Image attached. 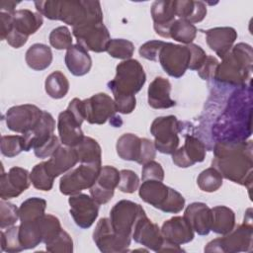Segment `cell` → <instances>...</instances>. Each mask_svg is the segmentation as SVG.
<instances>
[{
    "instance_id": "6da1fadb",
    "label": "cell",
    "mask_w": 253,
    "mask_h": 253,
    "mask_svg": "<svg viewBox=\"0 0 253 253\" xmlns=\"http://www.w3.org/2000/svg\"><path fill=\"white\" fill-rule=\"evenodd\" d=\"M252 89L250 81L228 98L226 108L212 127L216 141H244L251 135Z\"/></svg>"
},
{
    "instance_id": "7a4b0ae2",
    "label": "cell",
    "mask_w": 253,
    "mask_h": 253,
    "mask_svg": "<svg viewBox=\"0 0 253 253\" xmlns=\"http://www.w3.org/2000/svg\"><path fill=\"white\" fill-rule=\"evenodd\" d=\"M211 167L222 178L245 186L250 192L253 173L252 141H215Z\"/></svg>"
},
{
    "instance_id": "3957f363",
    "label": "cell",
    "mask_w": 253,
    "mask_h": 253,
    "mask_svg": "<svg viewBox=\"0 0 253 253\" xmlns=\"http://www.w3.org/2000/svg\"><path fill=\"white\" fill-rule=\"evenodd\" d=\"M37 11L49 20H59L72 28L103 23L99 1L46 0L34 2Z\"/></svg>"
},
{
    "instance_id": "277c9868",
    "label": "cell",
    "mask_w": 253,
    "mask_h": 253,
    "mask_svg": "<svg viewBox=\"0 0 253 253\" xmlns=\"http://www.w3.org/2000/svg\"><path fill=\"white\" fill-rule=\"evenodd\" d=\"M221 59L213 75L215 81L233 87H241L250 81L253 64V51L250 44L239 42L233 45Z\"/></svg>"
},
{
    "instance_id": "5b68a950",
    "label": "cell",
    "mask_w": 253,
    "mask_h": 253,
    "mask_svg": "<svg viewBox=\"0 0 253 253\" xmlns=\"http://www.w3.org/2000/svg\"><path fill=\"white\" fill-rule=\"evenodd\" d=\"M146 81L142 65L136 59H126L116 67V76L108 82V87L114 96H134L140 91Z\"/></svg>"
},
{
    "instance_id": "8992f818",
    "label": "cell",
    "mask_w": 253,
    "mask_h": 253,
    "mask_svg": "<svg viewBox=\"0 0 253 253\" xmlns=\"http://www.w3.org/2000/svg\"><path fill=\"white\" fill-rule=\"evenodd\" d=\"M253 241L252 221H243L242 224L237 225L223 237L215 238L210 241L206 247L205 252H222V253H238L251 252Z\"/></svg>"
},
{
    "instance_id": "52a82bcc",
    "label": "cell",
    "mask_w": 253,
    "mask_h": 253,
    "mask_svg": "<svg viewBox=\"0 0 253 253\" xmlns=\"http://www.w3.org/2000/svg\"><path fill=\"white\" fill-rule=\"evenodd\" d=\"M182 131V123L175 116L158 117L150 126L156 150L163 154H172L179 145L178 133Z\"/></svg>"
},
{
    "instance_id": "ba28073f",
    "label": "cell",
    "mask_w": 253,
    "mask_h": 253,
    "mask_svg": "<svg viewBox=\"0 0 253 253\" xmlns=\"http://www.w3.org/2000/svg\"><path fill=\"white\" fill-rule=\"evenodd\" d=\"M101 167V164L81 163L78 167L66 172L59 181L60 193L72 196L90 189L96 182Z\"/></svg>"
},
{
    "instance_id": "9c48e42d",
    "label": "cell",
    "mask_w": 253,
    "mask_h": 253,
    "mask_svg": "<svg viewBox=\"0 0 253 253\" xmlns=\"http://www.w3.org/2000/svg\"><path fill=\"white\" fill-rule=\"evenodd\" d=\"M158 60L169 76L180 78L189 69L191 50L188 44L182 45L165 42L159 51Z\"/></svg>"
},
{
    "instance_id": "30bf717a",
    "label": "cell",
    "mask_w": 253,
    "mask_h": 253,
    "mask_svg": "<svg viewBox=\"0 0 253 253\" xmlns=\"http://www.w3.org/2000/svg\"><path fill=\"white\" fill-rule=\"evenodd\" d=\"M93 240L103 253H120L128 251L131 238L118 234L113 229L110 218L102 217L95 226Z\"/></svg>"
},
{
    "instance_id": "8fae6325",
    "label": "cell",
    "mask_w": 253,
    "mask_h": 253,
    "mask_svg": "<svg viewBox=\"0 0 253 253\" xmlns=\"http://www.w3.org/2000/svg\"><path fill=\"white\" fill-rule=\"evenodd\" d=\"M143 211H145L137 203L128 200L118 202L110 211V221L113 229L122 236L131 237L134 222Z\"/></svg>"
},
{
    "instance_id": "7c38bea8",
    "label": "cell",
    "mask_w": 253,
    "mask_h": 253,
    "mask_svg": "<svg viewBox=\"0 0 253 253\" xmlns=\"http://www.w3.org/2000/svg\"><path fill=\"white\" fill-rule=\"evenodd\" d=\"M42 111L35 105L13 106L5 114L7 127L15 132L25 134L32 130L41 121Z\"/></svg>"
},
{
    "instance_id": "4fadbf2b",
    "label": "cell",
    "mask_w": 253,
    "mask_h": 253,
    "mask_svg": "<svg viewBox=\"0 0 253 253\" xmlns=\"http://www.w3.org/2000/svg\"><path fill=\"white\" fill-rule=\"evenodd\" d=\"M85 120L92 125H103L116 117L117 107L114 99L106 93H97L83 100Z\"/></svg>"
},
{
    "instance_id": "5bb4252c",
    "label": "cell",
    "mask_w": 253,
    "mask_h": 253,
    "mask_svg": "<svg viewBox=\"0 0 253 253\" xmlns=\"http://www.w3.org/2000/svg\"><path fill=\"white\" fill-rule=\"evenodd\" d=\"M70 214L80 228L86 229L93 225L99 214V204L87 194H75L69 197Z\"/></svg>"
},
{
    "instance_id": "9a60e30c",
    "label": "cell",
    "mask_w": 253,
    "mask_h": 253,
    "mask_svg": "<svg viewBox=\"0 0 253 253\" xmlns=\"http://www.w3.org/2000/svg\"><path fill=\"white\" fill-rule=\"evenodd\" d=\"M72 34L77 40V43L86 50L94 52L106 51L111 40L110 33L103 23L72 28Z\"/></svg>"
},
{
    "instance_id": "2e32d148",
    "label": "cell",
    "mask_w": 253,
    "mask_h": 253,
    "mask_svg": "<svg viewBox=\"0 0 253 253\" xmlns=\"http://www.w3.org/2000/svg\"><path fill=\"white\" fill-rule=\"evenodd\" d=\"M131 237L136 243H139L154 252L160 251L164 241L161 229L147 217L145 211L140 213L136 218L132 228Z\"/></svg>"
},
{
    "instance_id": "e0dca14e",
    "label": "cell",
    "mask_w": 253,
    "mask_h": 253,
    "mask_svg": "<svg viewBox=\"0 0 253 253\" xmlns=\"http://www.w3.org/2000/svg\"><path fill=\"white\" fill-rule=\"evenodd\" d=\"M120 182V171L110 165L102 166L96 182L89 189L90 196L99 204L110 202Z\"/></svg>"
},
{
    "instance_id": "ac0fdd59",
    "label": "cell",
    "mask_w": 253,
    "mask_h": 253,
    "mask_svg": "<svg viewBox=\"0 0 253 253\" xmlns=\"http://www.w3.org/2000/svg\"><path fill=\"white\" fill-rule=\"evenodd\" d=\"M30 172L22 167H12L5 173L2 171L0 178V198L9 200L20 196L31 185Z\"/></svg>"
},
{
    "instance_id": "d6986e66",
    "label": "cell",
    "mask_w": 253,
    "mask_h": 253,
    "mask_svg": "<svg viewBox=\"0 0 253 253\" xmlns=\"http://www.w3.org/2000/svg\"><path fill=\"white\" fill-rule=\"evenodd\" d=\"M206 158V145L197 136L188 134L185 136L183 146L172 153L173 163L180 168H188L196 163L203 162Z\"/></svg>"
},
{
    "instance_id": "ffe728a7",
    "label": "cell",
    "mask_w": 253,
    "mask_h": 253,
    "mask_svg": "<svg viewBox=\"0 0 253 253\" xmlns=\"http://www.w3.org/2000/svg\"><path fill=\"white\" fill-rule=\"evenodd\" d=\"M55 121L50 113L42 111L39 124L29 132L22 134L25 139V151L38 150L47 143L54 135Z\"/></svg>"
},
{
    "instance_id": "44dd1931",
    "label": "cell",
    "mask_w": 253,
    "mask_h": 253,
    "mask_svg": "<svg viewBox=\"0 0 253 253\" xmlns=\"http://www.w3.org/2000/svg\"><path fill=\"white\" fill-rule=\"evenodd\" d=\"M81 125L68 109L59 113L57 130L61 144L70 147H75L79 144L85 136L81 129Z\"/></svg>"
},
{
    "instance_id": "7402d4cb",
    "label": "cell",
    "mask_w": 253,
    "mask_h": 253,
    "mask_svg": "<svg viewBox=\"0 0 253 253\" xmlns=\"http://www.w3.org/2000/svg\"><path fill=\"white\" fill-rule=\"evenodd\" d=\"M150 13L155 33L162 38H170L169 30L176 20L174 0L154 1L151 5Z\"/></svg>"
},
{
    "instance_id": "603a6c76",
    "label": "cell",
    "mask_w": 253,
    "mask_h": 253,
    "mask_svg": "<svg viewBox=\"0 0 253 253\" xmlns=\"http://www.w3.org/2000/svg\"><path fill=\"white\" fill-rule=\"evenodd\" d=\"M161 233L164 240L176 245H183L191 242L195 232L184 216H173L163 222Z\"/></svg>"
},
{
    "instance_id": "cb8c5ba5",
    "label": "cell",
    "mask_w": 253,
    "mask_h": 253,
    "mask_svg": "<svg viewBox=\"0 0 253 253\" xmlns=\"http://www.w3.org/2000/svg\"><path fill=\"white\" fill-rule=\"evenodd\" d=\"M205 35L209 47L220 58L228 53L237 39V32L231 27H215L205 31Z\"/></svg>"
},
{
    "instance_id": "d4e9b609",
    "label": "cell",
    "mask_w": 253,
    "mask_h": 253,
    "mask_svg": "<svg viewBox=\"0 0 253 253\" xmlns=\"http://www.w3.org/2000/svg\"><path fill=\"white\" fill-rule=\"evenodd\" d=\"M79 161L77 152L74 147L60 145L49 157L44 161L48 173L55 179L61 174H65L72 169Z\"/></svg>"
},
{
    "instance_id": "484cf974",
    "label": "cell",
    "mask_w": 253,
    "mask_h": 253,
    "mask_svg": "<svg viewBox=\"0 0 253 253\" xmlns=\"http://www.w3.org/2000/svg\"><path fill=\"white\" fill-rule=\"evenodd\" d=\"M185 219L189 222L194 232L199 235H208L211 226V209L205 203L195 202L190 204L185 211Z\"/></svg>"
},
{
    "instance_id": "4316f807",
    "label": "cell",
    "mask_w": 253,
    "mask_h": 253,
    "mask_svg": "<svg viewBox=\"0 0 253 253\" xmlns=\"http://www.w3.org/2000/svg\"><path fill=\"white\" fill-rule=\"evenodd\" d=\"M171 83L164 77H155L147 90L148 105L153 109H169L176 105L171 99Z\"/></svg>"
},
{
    "instance_id": "83f0119b",
    "label": "cell",
    "mask_w": 253,
    "mask_h": 253,
    "mask_svg": "<svg viewBox=\"0 0 253 253\" xmlns=\"http://www.w3.org/2000/svg\"><path fill=\"white\" fill-rule=\"evenodd\" d=\"M65 65L74 76L87 74L92 67V59L88 51L79 43L72 44L65 53Z\"/></svg>"
},
{
    "instance_id": "f1b7e54d",
    "label": "cell",
    "mask_w": 253,
    "mask_h": 253,
    "mask_svg": "<svg viewBox=\"0 0 253 253\" xmlns=\"http://www.w3.org/2000/svg\"><path fill=\"white\" fill-rule=\"evenodd\" d=\"M170 187L162 181L146 180L139 186L138 194L141 200L155 209L161 210L169 196Z\"/></svg>"
},
{
    "instance_id": "f546056e",
    "label": "cell",
    "mask_w": 253,
    "mask_h": 253,
    "mask_svg": "<svg viewBox=\"0 0 253 253\" xmlns=\"http://www.w3.org/2000/svg\"><path fill=\"white\" fill-rule=\"evenodd\" d=\"M42 16L40 13L29 9H20L16 10L13 14L12 30L29 38L42 26Z\"/></svg>"
},
{
    "instance_id": "4dcf8cb0",
    "label": "cell",
    "mask_w": 253,
    "mask_h": 253,
    "mask_svg": "<svg viewBox=\"0 0 253 253\" xmlns=\"http://www.w3.org/2000/svg\"><path fill=\"white\" fill-rule=\"evenodd\" d=\"M175 14L178 19H184L192 24L202 22L207 15V6L202 1L174 0Z\"/></svg>"
},
{
    "instance_id": "1f68e13d",
    "label": "cell",
    "mask_w": 253,
    "mask_h": 253,
    "mask_svg": "<svg viewBox=\"0 0 253 253\" xmlns=\"http://www.w3.org/2000/svg\"><path fill=\"white\" fill-rule=\"evenodd\" d=\"M235 226V213L225 206H216L211 209V230L216 234L225 235Z\"/></svg>"
},
{
    "instance_id": "d6a6232c",
    "label": "cell",
    "mask_w": 253,
    "mask_h": 253,
    "mask_svg": "<svg viewBox=\"0 0 253 253\" xmlns=\"http://www.w3.org/2000/svg\"><path fill=\"white\" fill-rule=\"evenodd\" d=\"M25 60L30 68L37 71L44 70L52 61L51 49L46 44L34 43L26 51Z\"/></svg>"
},
{
    "instance_id": "836d02e7",
    "label": "cell",
    "mask_w": 253,
    "mask_h": 253,
    "mask_svg": "<svg viewBox=\"0 0 253 253\" xmlns=\"http://www.w3.org/2000/svg\"><path fill=\"white\" fill-rule=\"evenodd\" d=\"M141 138L133 133H124L119 137L116 144L120 158L126 161L137 162L140 154Z\"/></svg>"
},
{
    "instance_id": "e575fe53",
    "label": "cell",
    "mask_w": 253,
    "mask_h": 253,
    "mask_svg": "<svg viewBox=\"0 0 253 253\" xmlns=\"http://www.w3.org/2000/svg\"><path fill=\"white\" fill-rule=\"evenodd\" d=\"M75 150L80 163L101 164L102 150L100 144L90 136H84L82 141L77 144ZM102 165V164H101Z\"/></svg>"
},
{
    "instance_id": "d590c367",
    "label": "cell",
    "mask_w": 253,
    "mask_h": 253,
    "mask_svg": "<svg viewBox=\"0 0 253 253\" xmlns=\"http://www.w3.org/2000/svg\"><path fill=\"white\" fill-rule=\"evenodd\" d=\"M40 219L41 218L34 221H26L20 223L19 238L24 250L33 249L42 242Z\"/></svg>"
},
{
    "instance_id": "8d00e7d4",
    "label": "cell",
    "mask_w": 253,
    "mask_h": 253,
    "mask_svg": "<svg viewBox=\"0 0 253 253\" xmlns=\"http://www.w3.org/2000/svg\"><path fill=\"white\" fill-rule=\"evenodd\" d=\"M45 208H46V201L42 198L33 197V198L27 199L21 204L19 208L20 221L21 222L34 221L41 218L45 214L44 213Z\"/></svg>"
},
{
    "instance_id": "74e56055",
    "label": "cell",
    "mask_w": 253,
    "mask_h": 253,
    "mask_svg": "<svg viewBox=\"0 0 253 253\" xmlns=\"http://www.w3.org/2000/svg\"><path fill=\"white\" fill-rule=\"evenodd\" d=\"M44 89L50 98L61 99L68 93L69 81L61 71H53L46 77Z\"/></svg>"
},
{
    "instance_id": "f35d334b",
    "label": "cell",
    "mask_w": 253,
    "mask_h": 253,
    "mask_svg": "<svg viewBox=\"0 0 253 253\" xmlns=\"http://www.w3.org/2000/svg\"><path fill=\"white\" fill-rule=\"evenodd\" d=\"M197 28L194 24L184 19H176L169 30V37L184 44L193 42L197 36Z\"/></svg>"
},
{
    "instance_id": "ab89813d",
    "label": "cell",
    "mask_w": 253,
    "mask_h": 253,
    "mask_svg": "<svg viewBox=\"0 0 253 253\" xmlns=\"http://www.w3.org/2000/svg\"><path fill=\"white\" fill-rule=\"evenodd\" d=\"M222 179L221 174L215 168L209 167L199 174L197 184L202 191L212 193L222 186Z\"/></svg>"
},
{
    "instance_id": "60d3db41",
    "label": "cell",
    "mask_w": 253,
    "mask_h": 253,
    "mask_svg": "<svg viewBox=\"0 0 253 253\" xmlns=\"http://www.w3.org/2000/svg\"><path fill=\"white\" fill-rule=\"evenodd\" d=\"M30 178L33 186L38 190L46 192L52 189L54 178L48 173L44 161L34 166L30 173Z\"/></svg>"
},
{
    "instance_id": "b9f144b4",
    "label": "cell",
    "mask_w": 253,
    "mask_h": 253,
    "mask_svg": "<svg viewBox=\"0 0 253 253\" xmlns=\"http://www.w3.org/2000/svg\"><path fill=\"white\" fill-rule=\"evenodd\" d=\"M106 51L114 58L130 59L134 52V45L130 41L125 39H111Z\"/></svg>"
},
{
    "instance_id": "7bdbcfd3",
    "label": "cell",
    "mask_w": 253,
    "mask_h": 253,
    "mask_svg": "<svg viewBox=\"0 0 253 253\" xmlns=\"http://www.w3.org/2000/svg\"><path fill=\"white\" fill-rule=\"evenodd\" d=\"M1 250L8 253H17L24 250L19 238V226H10L1 230Z\"/></svg>"
},
{
    "instance_id": "ee69618b",
    "label": "cell",
    "mask_w": 253,
    "mask_h": 253,
    "mask_svg": "<svg viewBox=\"0 0 253 253\" xmlns=\"http://www.w3.org/2000/svg\"><path fill=\"white\" fill-rule=\"evenodd\" d=\"M1 153L9 158L15 157L25 151V139L23 135H3L1 137Z\"/></svg>"
},
{
    "instance_id": "f6af8a7d",
    "label": "cell",
    "mask_w": 253,
    "mask_h": 253,
    "mask_svg": "<svg viewBox=\"0 0 253 253\" xmlns=\"http://www.w3.org/2000/svg\"><path fill=\"white\" fill-rule=\"evenodd\" d=\"M49 43L55 49H68L72 45V35L65 26H59L53 29L48 37Z\"/></svg>"
},
{
    "instance_id": "bcb514c9",
    "label": "cell",
    "mask_w": 253,
    "mask_h": 253,
    "mask_svg": "<svg viewBox=\"0 0 253 253\" xmlns=\"http://www.w3.org/2000/svg\"><path fill=\"white\" fill-rule=\"evenodd\" d=\"M45 249L52 253H71L73 252V240L64 229H61L54 238L45 244Z\"/></svg>"
},
{
    "instance_id": "7dc6e473",
    "label": "cell",
    "mask_w": 253,
    "mask_h": 253,
    "mask_svg": "<svg viewBox=\"0 0 253 253\" xmlns=\"http://www.w3.org/2000/svg\"><path fill=\"white\" fill-rule=\"evenodd\" d=\"M40 226L42 236V242L46 244L54 238L62 229L59 219L52 214H44L40 219Z\"/></svg>"
},
{
    "instance_id": "c3c4849f",
    "label": "cell",
    "mask_w": 253,
    "mask_h": 253,
    "mask_svg": "<svg viewBox=\"0 0 253 253\" xmlns=\"http://www.w3.org/2000/svg\"><path fill=\"white\" fill-rule=\"evenodd\" d=\"M20 219L19 209L6 200L0 201V228L5 229L13 226Z\"/></svg>"
},
{
    "instance_id": "681fc988",
    "label": "cell",
    "mask_w": 253,
    "mask_h": 253,
    "mask_svg": "<svg viewBox=\"0 0 253 253\" xmlns=\"http://www.w3.org/2000/svg\"><path fill=\"white\" fill-rule=\"evenodd\" d=\"M139 187V178L137 174L129 169H124L120 171V182L118 189L126 194L134 193Z\"/></svg>"
},
{
    "instance_id": "f907efd6",
    "label": "cell",
    "mask_w": 253,
    "mask_h": 253,
    "mask_svg": "<svg viewBox=\"0 0 253 253\" xmlns=\"http://www.w3.org/2000/svg\"><path fill=\"white\" fill-rule=\"evenodd\" d=\"M185 207V198L175 189L170 188L169 196L160 211L167 213H178Z\"/></svg>"
},
{
    "instance_id": "816d5d0a",
    "label": "cell",
    "mask_w": 253,
    "mask_h": 253,
    "mask_svg": "<svg viewBox=\"0 0 253 253\" xmlns=\"http://www.w3.org/2000/svg\"><path fill=\"white\" fill-rule=\"evenodd\" d=\"M141 179L142 181L146 180H156L163 181L164 180V170L160 163L151 160L142 165L141 170Z\"/></svg>"
},
{
    "instance_id": "f5cc1de1",
    "label": "cell",
    "mask_w": 253,
    "mask_h": 253,
    "mask_svg": "<svg viewBox=\"0 0 253 253\" xmlns=\"http://www.w3.org/2000/svg\"><path fill=\"white\" fill-rule=\"evenodd\" d=\"M165 42L163 41H149L144 42L139 47V54L143 58L151 61H156L158 59V54Z\"/></svg>"
},
{
    "instance_id": "db71d44e",
    "label": "cell",
    "mask_w": 253,
    "mask_h": 253,
    "mask_svg": "<svg viewBox=\"0 0 253 253\" xmlns=\"http://www.w3.org/2000/svg\"><path fill=\"white\" fill-rule=\"evenodd\" d=\"M188 46L191 50V60H190V64H189V69L198 71L204 64L208 54L198 44L190 43V44H188Z\"/></svg>"
},
{
    "instance_id": "11a10c76",
    "label": "cell",
    "mask_w": 253,
    "mask_h": 253,
    "mask_svg": "<svg viewBox=\"0 0 253 253\" xmlns=\"http://www.w3.org/2000/svg\"><path fill=\"white\" fill-rule=\"evenodd\" d=\"M114 101L116 103L117 112L121 114H130L135 109L136 99L135 96H126V95H118L114 96Z\"/></svg>"
},
{
    "instance_id": "9f6ffc18",
    "label": "cell",
    "mask_w": 253,
    "mask_h": 253,
    "mask_svg": "<svg viewBox=\"0 0 253 253\" xmlns=\"http://www.w3.org/2000/svg\"><path fill=\"white\" fill-rule=\"evenodd\" d=\"M156 156V148L154 142L148 138H141V148L139 158L137 163L143 165L151 160H153Z\"/></svg>"
},
{
    "instance_id": "6f0895ef",
    "label": "cell",
    "mask_w": 253,
    "mask_h": 253,
    "mask_svg": "<svg viewBox=\"0 0 253 253\" xmlns=\"http://www.w3.org/2000/svg\"><path fill=\"white\" fill-rule=\"evenodd\" d=\"M218 60L212 55H207V58L202 65V67L198 70L199 76L204 80H210L213 78L215 69L218 65Z\"/></svg>"
},
{
    "instance_id": "680465c9",
    "label": "cell",
    "mask_w": 253,
    "mask_h": 253,
    "mask_svg": "<svg viewBox=\"0 0 253 253\" xmlns=\"http://www.w3.org/2000/svg\"><path fill=\"white\" fill-rule=\"evenodd\" d=\"M13 14L8 12H1L0 11V22H1V31H0V38L1 40H6L7 36L11 32L13 28Z\"/></svg>"
},
{
    "instance_id": "91938a15",
    "label": "cell",
    "mask_w": 253,
    "mask_h": 253,
    "mask_svg": "<svg viewBox=\"0 0 253 253\" xmlns=\"http://www.w3.org/2000/svg\"><path fill=\"white\" fill-rule=\"evenodd\" d=\"M19 4V2L11 1V0H3L0 2V11L1 12H8V13H14L16 10V6Z\"/></svg>"
}]
</instances>
